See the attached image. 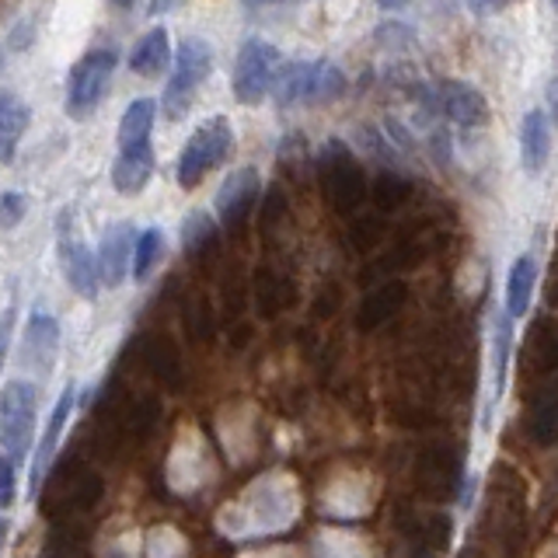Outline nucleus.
Masks as SVG:
<instances>
[{"instance_id": "21", "label": "nucleus", "mask_w": 558, "mask_h": 558, "mask_svg": "<svg viewBox=\"0 0 558 558\" xmlns=\"http://www.w3.org/2000/svg\"><path fill=\"white\" fill-rule=\"evenodd\" d=\"M161 258H165V234L157 231V227H147V231L133 241V262H130V266H133L136 283H144Z\"/></svg>"}, {"instance_id": "16", "label": "nucleus", "mask_w": 558, "mask_h": 558, "mask_svg": "<svg viewBox=\"0 0 558 558\" xmlns=\"http://www.w3.org/2000/svg\"><path fill=\"white\" fill-rule=\"evenodd\" d=\"M534 283H537V258L534 252H523L513 258L510 272H506V318H523L531 307V296H534Z\"/></svg>"}, {"instance_id": "33", "label": "nucleus", "mask_w": 558, "mask_h": 558, "mask_svg": "<svg viewBox=\"0 0 558 558\" xmlns=\"http://www.w3.org/2000/svg\"><path fill=\"white\" fill-rule=\"evenodd\" d=\"M412 558H433V551L429 548H415V555Z\"/></svg>"}, {"instance_id": "27", "label": "nucleus", "mask_w": 558, "mask_h": 558, "mask_svg": "<svg viewBox=\"0 0 558 558\" xmlns=\"http://www.w3.org/2000/svg\"><path fill=\"white\" fill-rule=\"evenodd\" d=\"M11 336H14V304H8L0 311V371H4L8 349H11Z\"/></svg>"}, {"instance_id": "5", "label": "nucleus", "mask_w": 558, "mask_h": 558, "mask_svg": "<svg viewBox=\"0 0 558 558\" xmlns=\"http://www.w3.org/2000/svg\"><path fill=\"white\" fill-rule=\"evenodd\" d=\"M209 66H214V49H209L206 39H185L179 46V57H174V74L165 87V116L168 119H182L189 109H192V101H196L199 95V87L206 84L209 77Z\"/></svg>"}, {"instance_id": "18", "label": "nucleus", "mask_w": 558, "mask_h": 558, "mask_svg": "<svg viewBox=\"0 0 558 558\" xmlns=\"http://www.w3.org/2000/svg\"><path fill=\"white\" fill-rule=\"evenodd\" d=\"M171 60V49H168V28L165 25H154L147 35H140V43L130 52V70L140 77H157Z\"/></svg>"}, {"instance_id": "10", "label": "nucleus", "mask_w": 558, "mask_h": 558, "mask_svg": "<svg viewBox=\"0 0 558 558\" xmlns=\"http://www.w3.org/2000/svg\"><path fill=\"white\" fill-rule=\"evenodd\" d=\"M133 227L130 223H112L105 227L101 234V248H98V287L116 290L122 287V279L130 276V262H133Z\"/></svg>"}, {"instance_id": "14", "label": "nucleus", "mask_w": 558, "mask_h": 558, "mask_svg": "<svg viewBox=\"0 0 558 558\" xmlns=\"http://www.w3.org/2000/svg\"><path fill=\"white\" fill-rule=\"evenodd\" d=\"M551 157V119L548 109H531L520 122V165L527 174H541Z\"/></svg>"}, {"instance_id": "26", "label": "nucleus", "mask_w": 558, "mask_h": 558, "mask_svg": "<svg viewBox=\"0 0 558 558\" xmlns=\"http://www.w3.org/2000/svg\"><path fill=\"white\" fill-rule=\"evenodd\" d=\"M17 499V468L8 453H0V510H11Z\"/></svg>"}, {"instance_id": "1", "label": "nucleus", "mask_w": 558, "mask_h": 558, "mask_svg": "<svg viewBox=\"0 0 558 558\" xmlns=\"http://www.w3.org/2000/svg\"><path fill=\"white\" fill-rule=\"evenodd\" d=\"M345 92V77L339 66H331L325 60H301V63H287L276 70L269 95L276 98V105H318V101H331Z\"/></svg>"}, {"instance_id": "11", "label": "nucleus", "mask_w": 558, "mask_h": 558, "mask_svg": "<svg viewBox=\"0 0 558 558\" xmlns=\"http://www.w3.org/2000/svg\"><path fill=\"white\" fill-rule=\"evenodd\" d=\"M258 171L255 168H238L223 179V185L217 189V217L227 231H238L248 217V209L258 199Z\"/></svg>"}, {"instance_id": "31", "label": "nucleus", "mask_w": 558, "mask_h": 558, "mask_svg": "<svg viewBox=\"0 0 558 558\" xmlns=\"http://www.w3.org/2000/svg\"><path fill=\"white\" fill-rule=\"evenodd\" d=\"M8 531H11V527H8V520L0 517V555H4V545H8Z\"/></svg>"}, {"instance_id": "8", "label": "nucleus", "mask_w": 558, "mask_h": 558, "mask_svg": "<svg viewBox=\"0 0 558 558\" xmlns=\"http://www.w3.org/2000/svg\"><path fill=\"white\" fill-rule=\"evenodd\" d=\"M418 488L436 499V502H450L458 499L461 493V482H464V468H461V458L458 450L450 447H426L418 453Z\"/></svg>"}, {"instance_id": "2", "label": "nucleus", "mask_w": 558, "mask_h": 558, "mask_svg": "<svg viewBox=\"0 0 558 558\" xmlns=\"http://www.w3.org/2000/svg\"><path fill=\"white\" fill-rule=\"evenodd\" d=\"M35 423H39V388L32 380H11L0 391V447L17 464L32 453Z\"/></svg>"}, {"instance_id": "19", "label": "nucleus", "mask_w": 558, "mask_h": 558, "mask_svg": "<svg viewBox=\"0 0 558 558\" xmlns=\"http://www.w3.org/2000/svg\"><path fill=\"white\" fill-rule=\"evenodd\" d=\"M154 119H157V101L154 98H136L119 119V147L150 144Z\"/></svg>"}, {"instance_id": "9", "label": "nucleus", "mask_w": 558, "mask_h": 558, "mask_svg": "<svg viewBox=\"0 0 558 558\" xmlns=\"http://www.w3.org/2000/svg\"><path fill=\"white\" fill-rule=\"evenodd\" d=\"M433 105L440 109L453 126L461 130H475L488 122V101L482 92H475L471 84L461 81H444L433 87Z\"/></svg>"}, {"instance_id": "22", "label": "nucleus", "mask_w": 558, "mask_h": 558, "mask_svg": "<svg viewBox=\"0 0 558 558\" xmlns=\"http://www.w3.org/2000/svg\"><path fill=\"white\" fill-rule=\"evenodd\" d=\"M527 436L537 447L558 444V398H541L537 409L527 418Z\"/></svg>"}, {"instance_id": "35", "label": "nucleus", "mask_w": 558, "mask_h": 558, "mask_svg": "<svg viewBox=\"0 0 558 558\" xmlns=\"http://www.w3.org/2000/svg\"><path fill=\"white\" fill-rule=\"evenodd\" d=\"M551 4H555V8H558V0H551Z\"/></svg>"}, {"instance_id": "24", "label": "nucleus", "mask_w": 558, "mask_h": 558, "mask_svg": "<svg viewBox=\"0 0 558 558\" xmlns=\"http://www.w3.org/2000/svg\"><path fill=\"white\" fill-rule=\"evenodd\" d=\"M363 179H360V171L353 168V165H336V174H331V192H336V203L342 206V209H349L353 203H360V196H363Z\"/></svg>"}, {"instance_id": "4", "label": "nucleus", "mask_w": 558, "mask_h": 558, "mask_svg": "<svg viewBox=\"0 0 558 558\" xmlns=\"http://www.w3.org/2000/svg\"><path fill=\"white\" fill-rule=\"evenodd\" d=\"M119 57L116 49H92L70 66V77H66V116L70 119H92L98 101L109 92V77L116 70Z\"/></svg>"}, {"instance_id": "32", "label": "nucleus", "mask_w": 558, "mask_h": 558, "mask_svg": "<svg viewBox=\"0 0 558 558\" xmlns=\"http://www.w3.org/2000/svg\"><path fill=\"white\" fill-rule=\"evenodd\" d=\"M248 8H266V4H287V0H244Z\"/></svg>"}, {"instance_id": "34", "label": "nucleus", "mask_w": 558, "mask_h": 558, "mask_svg": "<svg viewBox=\"0 0 558 558\" xmlns=\"http://www.w3.org/2000/svg\"><path fill=\"white\" fill-rule=\"evenodd\" d=\"M116 8H133V0H112Z\"/></svg>"}, {"instance_id": "29", "label": "nucleus", "mask_w": 558, "mask_h": 558, "mask_svg": "<svg viewBox=\"0 0 558 558\" xmlns=\"http://www.w3.org/2000/svg\"><path fill=\"white\" fill-rule=\"evenodd\" d=\"M502 4H506V0H468V8L475 11V14H488V11H496Z\"/></svg>"}, {"instance_id": "7", "label": "nucleus", "mask_w": 558, "mask_h": 558, "mask_svg": "<svg viewBox=\"0 0 558 558\" xmlns=\"http://www.w3.org/2000/svg\"><path fill=\"white\" fill-rule=\"evenodd\" d=\"M57 258H60V269L66 287L81 293L84 301H95L98 296V266H95V255L92 248L81 241V234L74 231V217L70 209H63L60 220H57Z\"/></svg>"}, {"instance_id": "30", "label": "nucleus", "mask_w": 558, "mask_h": 558, "mask_svg": "<svg viewBox=\"0 0 558 558\" xmlns=\"http://www.w3.org/2000/svg\"><path fill=\"white\" fill-rule=\"evenodd\" d=\"M171 8H179V0H150V17H161Z\"/></svg>"}, {"instance_id": "13", "label": "nucleus", "mask_w": 558, "mask_h": 558, "mask_svg": "<svg viewBox=\"0 0 558 558\" xmlns=\"http://www.w3.org/2000/svg\"><path fill=\"white\" fill-rule=\"evenodd\" d=\"M74 398H77V388H74V384H66L63 395L57 398V405H52V412H49V426H46L43 440H39V450H35V458H32V485H28L32 496L39 493V485L46 482L49 461L57 458V447H60V436L66 429V418H70V412H74Z\"/></svg>"}, {"instance_id": "23", "label": "nucleus", "mask_w": 558, "mask_h": 558, "mask_svg": "<svg viewBox=\"0 0 558 558\" xmlns=\"http://www.w3.org/2000/svg\"><path fill=\"white\" fill-rule=\"evenodd\" d=\"M217 234V223L214 217H206L203 209H192L189 220L182 223V244H185V255H199L209 241Z\"/></svg>"}, {"instance_id": "25", "label": "nucleus", "mask_w": 558, "mask_h": 558, "mask_svg": "<svg viewBox=\"0 0 558 558\" xmlns=\"http://www.w3.org/2000/svg\"><path fill=\"white\" fill-rule=\"evenodd\" d=\"M25 209H28V199L22 192H4V196H0V231H14V227L25 220Z\"/></svg>"}, {"instance_id": "6", "label": "nucleus", "mask_w": 558, "mask_h": 558, "mask_svg": "<svg viewBox=\"0 0 558 558\" xmlns=\"http://www.w3.org/2000/svg\"><path fill=\"white\" fill-rule=\"evenodd\" d=\"M279 63H283V57H279V49L272 43L244 39L241 49H238V60H234V77H231L234 98L241 105H258L262 98L269 95Z\"/></svg>"}, {"instance_id": "3", "label": "nucleus", "mask_w": 558, "mask_h": 558, "mask_svg": "<svg viewBox=\"0 0 558 558\" xmlns=\"http://www.w3.org/2000/svg\"><path fill=\"white\" fill-rule=\"evenodd\" d=\"M231 147H234L231 122H227L223 116L206 119L203 126L185 140V147L179 154V168H174V179H179V185L185 192L196 189L209 171L227 161Z\"/></svg>"}, {"instance_id": "28", "label": "nucleus", "mask_w": 558, "mask_h": 558, "mask_svg": "<svg viewBox=\"0 0 558 558\" xmlns=\"http://www.w3.org/2000/svg\"><path fill=\"white\" fill-rule=\"evenodd\" d=\"M548 109H551V122H555V126H558V63H555L551 84H548Z\"/></svg>"}, {"instance_id": "20", "label": "nucleus", "mask_w": 558, "mask_h": 558, "mask_svg": "<svg viewBox=\"0 0 558 558\" xmlns=\"http://www.w3.org/2000/svg\"><path fill=\"white\" fill-rule=\"evenodd\" d=\"M401 296H405V290L395 287V283L366 296L363 307H360V318H356V322H360V328H363V331H374L377 325L388 322L391 314L401 307Z\"/></svg>"}, {"instance_id": "15", "label": "nucleus", "mask_w": 558, "mask_h": 558, "mask_svg": "<svg viewBox=\"0 0 558 558\" xmlns=\"http://www.w3.org/2000/svg\"><path fill=\"white\" fill-rule=\"evenodd\" d=\"M154 174V147L136 144V147H119V157L112 165V185L119 196H136Z\"/></svg>"}, {"instance_id": "12", "label": "nucleus", "mask_w": 558, "mask_h": 558, "mask_svg": "<svg viewBox=\"0 0 558 558\" xmlns=\"http://www.w3.org/2000/svg\"><path fill=\"white\" fill-rule=\"evenodd\" d=\"M60 353V322L46 311L28 314L25 331H22V356L25 366H32L35 374H49L52 363Z\"/></svg>"}, {"instance_id": "17", "label": "nucleus", "mask_w": 558, "mask_h": 558, "mask_svg": "<svg viewBox=\"0 0 558 558\" xmlns=\"http://www.w3.org/2000/svg\"><path fill=\"white\" fill-rule=\"evenodd\" d=\"M32 122V112L25 98H17L8 87H0V161H11L17 144Z\"/></svg>"}]
</instances>
